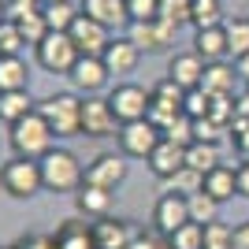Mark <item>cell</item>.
<instances>
[{
    "label": "cell",
    "instance_id": "obj_1",
    "mask_svg": "<svg viewBox=\"0 0 249 249\" xmlns=\"http://www.w3.org/2000/svg\"><path fill=\"white\" fill-rule=\"evenodd\" d=\"M41 164V182L49 194H78L86 182V167L82 160L63 145H52L49 153L37 160Z\"/></svg>",
    "mask_w": 249,
    "mask_h": 249
},
{
    "label": "cell",
    "instance_id": "obj_2",
    "mask_svg": "<svg viewBox=\"0 0 249 249\" xmlns=\"http://www.w3.org/2000/svg\"><path fill=\"white\" fill-rule=\"evenodd\" d=\"M37 112L56 138H82V97L74 89L49 93L45 101H37Z\"/></svg>",
    "mask_w": 249,
    "mask_h": 249
},
{
    "label": "cell",
    "instance_id": "obj_3",
    "mask_svg": "<svg viewBox=\"0 0 249 249\" xmlns=\"http://www.w3.org/2000/svg\"><path fill=\"white\" fill-rule=\"evenodd\" d=\"M8 145H11L15 156L41 160V156L56 145V134L49 130V123L41 119V112H30L26 119H19L15 126H8Z\"/></svg>",
    "mask_w": 249,
    "mask_h": 249
},
{
    "label": "cell",
    "instance_id": "obj_4",
    "mask_svg": "<svg viewBox=\"0 0 249 249\" xmlns=\"http://www.w3.org/2000/svg\"><path fill=\"white\" fill-rule=\"evenodd\" d=\"M0 190L8 194L11 201H30L45 190L41 182V164L37 160H26V156H11L0 164Z\"/></svg>",
    "mask_w": 249,
    "mask_h": 249
},
{
    "label": "cell",
    "instance_id": "obj_5",
    "mask_svg": "<svg viewBox=\"0 0 249 249\" xmlns=\"http://www.w3.org/2000/svg\"><path fill=\"white\" fill-rule=\"evenodd\" d=\"M78 56H82V52L74 49L71 34L49 30L41 45H34V60H37V67L49 71V74H71V67L78 63Z\"/></svg>",
    "mask_w": 249,
    "mask_h": 249
},
{
    "label": "cell",
    "instance_id": "obj_6",
    "mask_svg": "<svg viewBox=\"0 0 249 249\" xmlns=\"http://www.w3.org/2000/svg\"><path fill=\"white\" fill-rule=\"evenodd\" d=\"M108 104H112L119 126L123 123H138V119H149V104H153V93L138 82H115L108 89Z\"/></svg>",
    "mask_w": 249,
    "mask_h": 249
},
{
    "label": "cell",
    "instance_id": "obj_7",
    "mask_svg": "<svg viewBox=\"0 0 249 249\" xmlns=\"http://www.w3.org/2000/svg\"><path fill=\"white\" fill-rule=\"evenodd\" d=\"M115 142H119V153H123L126 160H149L153 149L164 142V134H160V126H153L149 119H138V123L119 126Z\"/></svg>",
    "mask_w": 249,
    "mask_h": 249
},
{
    "label": "cell",
    "instance_id": "obj_8",
    "mask_svg": "<svg viewBox=\"0 0 249 249\" xmlns=\"http://www.w3.org/2000/svg\"><path fill=\"white\" fill-rule=\"evenodd\" d=\"M115 134H119V119H115L108 97H82V138L104 142Z\"/></svg>",
    "mask_w": 249,
    "mask_h": 249
},
{
    "label": "cell",
    "instance_id": "obj_9",
    "mask_svg": "<svg viewBox=\"0 0 249 249\" xmlns=\"http://www.w3.org/2000/svg\"><path fill=\"white\" fill-rule=\"evenodd\" d=\"M67 82H71V89L78 97H101L108 89V82H112V74H108L101 56H78V63L67 74Z\"/></svg>",
    "mask_w": 249,
    "mask_h": 249
},
{
    "label": "cell",
    "instance_id": "obj_10",
    "mask_svg": "<svg viewBox=\"0 0 249 249\" xmlns=\"http://www.w3.org/2000/svg\"><path fill=\"white\" fill-rule=\"evenodd\" d=\"M126 175H130V164H126L123 153H101V156H93V160L86 164V182L108 190V194H115V190L123 186Z\"/></svg>",
    "mask_w": 249,
    "mask_h": 249
},
{
    "label": "cell",
    "instance_id": "obj_11",
    "mask_svg": "<svg viewBox=\"0 0 249 249\" xmlns=\"http://www.w3.org/2000/svg\"><path fill=\"white\" fill-rule=\"evenodd\" d=\"M186 223H194L190 219V201L182 197V194H175V190H167V194H160L153 205V227L164 234V238H171L178 227H186Z\"/></svg>",
    "mask_w": 249,
    "mask_h": 249
},
{
    "label": "cell",
    "instance_id": "obj_12",
    "mask_svg": "<svg viewBox=\"0 0 249 249\" xmlns=\"http://www.w3.org/2000/svg\"><path fill=\"white\" fill-rule=\"evenodd\" d=\"M126 37H130L142 52H167L175 45V37H178V26L175 22H164V19L130 22V26H126Z\"/></svg>",
    "mask_w": 249,
    "mask_h": 249
},
{
    "label": "cell",
    "instance_id": "obj_13",
    "mask_svg": "<svg viewBox=\"0 0 249 249\" xmlns=\"http://www.w3.org/2000/svg\"><path fill=\"white\" fill-rule=\"evenodd\" d=\"M101 60H104V67H108L112 78H126V74L138 71V63H142V49H138L130 37H112L108 49L101 52Z\"/></svg>",
    "mask_w": 249,
    "mask_h": 249
},
{
    "label": "cell",
    "instance_id": "obj_14",
    "mask_svg": "<svg viewBox=\"0 0 249 249\" xmlns=\"http://www.w3.org/2000/svg\"><path fill=\"white\" fill-rule=\"evenodd\" d=\"M67 34H71L74 49L82 52V56H101V52L108 49V41H112V30H108V26H101L97 19H89V15H78V19H74V26H71Z\"/></svg>",
    "mask_w": 249,
    "mask_h": 249
},
{
    "label": "cell",
    "instance_id": "obj_15",
    "mask_svg": "<svg viewBox=\"0 0 249 249\" xmlns=\"http://www.w3.org/2000/svg\"><path fill=\"white\" fill-rule=\"evenodd\" d=\"M205 67L208 63L201 60L194 49L171 52V56H167V78H171L175 86H182V89H197L201 78H205Z\"/></svg>",
    "mask_w": 249,
    "mask_h": 249
},
{
    "label": "cell",
    "instance_id": "obj_16",
    "mask_svg": "<svg viewBox=\"0 0 249 249\" xmlns=\"http://www.w3.org/2000/svg\"><path fill=\"white\" fill-rule=\"evenodd\" d=\"M145 164H149V171H153V175L160 178V182H171V178H175L178 171L186 167V149L164 138V142H160V145L153 149V156H149Z\"/></svg>",
    "mask_w": 249,
    "mask_h": 249
},
{
    "label": "cell",
    "instance_id": "obj_17",
    "mask_svg": "<svg viewBox=\"0 0 249 249\" xmlns=\"http://www.w3.org/2000/svg\"><path fill=\"white\" fill-rule=\"evenodd\" d=\"M238 67L231 60L223 63H208L205 67V78H201V89H205L208 97H234V89H238Z\"/></svg>",
    "mask_w": 249,
    "mask_h": 249
},
{
    "label": "cell",
    "instance_id": "obj_18",
    "mask_svg": "<svg viewBox=\"0 0 249 249\" xmlns=\"http://www.w3.org/2000/svg\"><path fill=\"white\" fill-rule=\"evenodd\" d=\"M78 8H82V15L97 19L101 26H108V30L130 26V19H126V0H78Z\"/></svg>",
    "mask_w": 249,
    "mask_h": 249
},
{
    "label": "cell",
    "instance_id": "obj_19",
    "mask_svg": "<svg viewBox=\"0 0 249 249\" xmlns=\"http://www.w3.org/2000/svg\"><path fill=\"white\" fill-rule=\"evenodd\" d=\"M194 52H197L205 63H223V60H231L227 30H223V26H212V30H197V34H194Z\"/></svg>",
    "mask_w": 249,
    "mask_h": 249
},
{
    "label": "cell",
    "instance_id": "obj_20",
    "mask_svg": "<svg viewBox=\"0 0 249 249\" xmlns=\"http://www.w3.org/2000/svg\"><path fill=\"white\" fill-rule=\"evenodd\" d=\"M208 194V197H216L219 205H227V201H234L238 197V171L231 164H219V167H212L205 175V186H201Z\"/></svg>",
    "mask_w": 249,
    "mask_h": 249
},
{
    "label": "cell",
    "instance_id": "obj_21",
    "mask_svg": "<svg viewBox=\"0 0 249 249\" xmlns=\"http://www.w3.org/2000/svg\"><path fill=\"white\" fill-rule=\"evenodd\" d=\"M74 208H78V216H86V219H108V212H112V194L101 190V186L82 182V190L74 194Z\"/></svg>",
    "mask_w": 249,
    "mask_h": 249
},
{
    "label": "cell",
    "instance_id": "obj_22",
    "mask_svg": "<svg viewBox=\"0 0 249 249\" xmlns=\"http://www.w3.org/2000/svg\"><path fill=\"white\" fill-rule=\"evenodd\" d=\"M130 238H134V231L126 227V219H101L93 227V246L97 249H126Z\"/></svg>",
    "mask_w": 249,
    "mask_h": 249
},
{
    "label": "cell",
    "instance_id": "obj_23",
    "mask_svg": "<svg viewBox=\"0 0 249 249\" xmlns=\"http://www.w3.org/2000/svg\"><path fill=\"white\" fill-rule=\"evenodd\" d=\"M30 89V67L22 56H0V93Z\"/></svg>",
    "mask_w": 249,
    "mask_h": 249
},
{
    "label": "cell",
    "instance_id": "obj_24",
    "mask_svg": "<svg viewBox=\"0 0 249 249\" xmlns=\"http://www.w3.org/2000/svg\"><path fill=\"white\" fill-rule=\"evenodd\" d=\"M30 112H37L30 89H15V93H0V123L15 126L19 119H26Z\"/></svg>",
    "mask_w": 249,
    "mask_h": 249
},
{
    "label": "cell",
    "instance_id": "obj_25",
    "mask_svg": "<svg viewBox=\"0 0 249 249\" xmlns=\"http://www.w3.org/2000/svg\"><path fill=\"white\" fill-rule=\"evenodd\" d=\"M41 15H45V22H49V30L67 34L74 26V19L82 15V8H78L74 0H56V4H41Z\"/></svg>",
    "mask_w": 249,
    "mask_h": 249
},
{
    "label": "cell",
    "instance_id": "obj_26",
    "mask_svg": "<svg viewBox=\"0 0 249 249\" xmlns=\"http://www.w3.org/2000/svg\"><path fill=\"white\" fill-rule=\"evenodd\" d=\"M223 164V153H219L216 142H194V145L186 149V167H194L197 175H208L212 167Z\"/></svg>",
    "mask_w": 249,
    "mask_h": 249
},
{
    "label": "cell",
    "instance_id": "obj_27",
    "mask_svg": "<svg viewBox=\"0 0 249 249\" xmlns=\"http://www.w3.org/2000/svg\"><path fill=\"white\" fill-rule=\"evenodd\" d=\"M223 22H227L223 0H194V11H190L194 30H212V26H223Z\"/></svg>",
    "mask_w": 249,
    "mask_h": 249
},
{
    "label": "cell",
    "instance_id": "obj_28",
    "mask_svg": "<svg viewBox=\"0 0 249 249\" xmlns=\"http://www.w3.org/2000/svg\"><path fill=\"white\" fill-rule=\"evenodd\" d=\"M190 219H194V223H201V227H208V223H216L219 219V201L216 197H208L205 190H197V194H190Z\"/></svg>",
    "mask_w": 249,
    "mask_h": 249
},
{
    "label": "cell",
    "instance_id": "obj_29",
    "mask_svg": "<svg viewBox=\"0 0 249 249\" xmlns=\"http://www.w3.org/2000/svg\"><path fill=\"white\" fill-rule=\"evenodd\" d=\"M223 30H227L231 56H234V60L249 56V19H246V15H234V19H227V22H223Z\"/></svg>",
    "mask_w": 249,
    "mask_h": 249
},
{
    "label": "cell",
    "instance_id": "obj_30",
    "mask_svg": "<svg viewBox=\"0 0 249 249\" xmlns=\"http://www.w3.org/2000/svg\"><path fill=\"white\" fill-rule=\"evenodd\" d=\"M11 22L19 26V34H22L26 45H41L45 34H49V22H45L41 11H26V15H19V19H11Z\"/></svg>",
    "mask_w": 249,
    "mask_h": 249
},
{
    "label": "cell",
    "instance_id": "obj_31",
    "mask_svg": "<svg viewBox=\"0 0 249 249\" xmlns=\"http://www.w3.org/2000/svg\"><path fill=\"white\" fill-rule=\"evenodd\" d=\"M89 246H93V231L78 227L74 219L56 234V249H89Z\"/></svg>",
    "mask_w": 249,
    "mask_h": 249
},
{
    "label": "cell",
    "instance_id": "obj_32",
    "mask_svg": "<svg viewBox=\"0 0 249 249\" xmlns=\"http://www.w3.org/2000/svg\"><path fill=\"white\" fill-rule=\"evenodd\" d=\"M167 249H205V227H201V223L178 227L175 234L167 238Z\"/></svg>",
    "mask_w": 249,
    "mask_h": 249
},
{
    "label": "cell",
    "instance_id": "obj_33",
    "mask_svg": "<svg viewBox=\"0 0 249 249\" xmlns=\"http://www.w3.org/2000/svg\"><path fill=\"white\" fill-rule=\"evenodd\" d=\"M205 249H234V227L216 219L205 227Z\"/></svg>",
    "mask_w": 249,
    "mask_h": 249
},
{
    "label": "cell",
    "instance_id": "obj_34",
    "mask_svg": "<svg viewBox=\"0 0 249 249\" xmlns=\"http://www.w3.org/2000/svg\"><path fill=\"white\" fill-rule=\"evenodd\" d=\"M208 108H212V97L205 93V89H186V97H182V115H190V119H205Z\"/></svg>",
    "mask_w": 249,
    "mask_h": 249
},
{
    "label": "cell",
    "instance_id": "obj_35",
    "mask_svg": "<svg viewBox=\"0 0 249 249\" xmlns=\"http://www.w3.org/2000/svg\"><path fill=\"white\" fill-rule=\"evenodd\" d=\"M164 138H167V142H175V145H182V149H190L194 142H197V134H194V119H190V115H178L175 123L164 130Z\"/></svg>",
    "mask_w": 249,
    "mask_h": 249
},
{
    "label": "cell",
    "instance_id": "obj_36",
    "mask_svg": "<svg viewBox=\"0 0 249 249\" xmlns=\"http://www.w3.org/2000/svg\"><path fill=\"white\" fill-rule=\"evenodd\" d=\"M190 11H194V0H160V19L175 22V26H186Z\"/></svg>",
    "mask_w": 249,
    "mask_h": 249
},
{
    "label": "cell",
    "instance_id": "obj_37",
    "mask_svg": "<svg viewBox=\"0 0 249 249\" xmlns=\"http://www.w3.org/2000/svg\"><path fill=\"white\" fill-rule=\"evenodd\" d=\"M126 19H130V22L160 19V0H126Z\"/></svg>",
    "mask_w": 249,
    "mask_h": 249
},
{
    "label": "cell",
    "instance_id": "obj_38",
    "mask_svg": "<svg viewBox=\"0 0 249 249\" xmlns=\"http://www.w3.org/2000/svg\"><path fill=\"white\" fill-rule=\"evenodd\" d=\"M22 34H19V26L11 19H4L0 22V56H19V49H22Z\"/></svg>",
    "mask_w": 249,
    "mask_h": 249
},
{
    "label": "cell",
    "instance_id": "obj_39",
    "mask_svg": "<svg viewBox=\"0 0 249 249\" xmlns=\"http://www.w3.org/2000/svg\"><path fill=\"white\" fill-rule=\"evenodd\" d=\"M205 186V175H197L194 167H182L175 178H171V190L175 194H182V197H190V194H197V190Z\"/></svg>",
    "mask_w": 249,
    "mask_h": 249
},
{
    "label": "cell",
    "instance_id": "obj_40",
    "mask_svg": "<svg viewBox=\"0 0 249 249\" xmlns=\"http://www.w3.org/2000/svg\"><path fill=\"white\" fill-rule=\"evenodd\" d=\"M194 134H197V142H223V134H231V126H223V123H216V119H194Z\"/></svg>",
    "mask_w": 249,
    "mask_h": 249
},
{
    "label": "cell",
    "instance_id": "obj_41",
    "mask_svg": "<svg viewBox=\"0 0 249 249\" xmlns=\"http://www.w3.org/2000/svg\"><path fill=\"white\" fill-rule=\"evenodd\" d=\"M45 0H8V8H4V19H19L26 11H41Z\"/></svg>",
    "mask_w": 249,
    "mask_h": 249
},
{
    "label": "cell",
    "instance_id": "obj_42",
    "mask_svg": "<svg viewBox=\"0 0 249 249\" xmlns=\"http://www.w3.org/2000/svg\"><path fill=\"white\" fill-rule=\"evenodd\" d=\"M19 249H56V238H49V234H26L19 242Z\"/></svg>",
    "mask_w": 249,
    "mask_h": 249
},
{
    "label": "cell",
    "instance_id": "obj_43",
    "mask_svg": "<svg viewBox=\"0 0 249 249\" xmlns=\"http://www.w3.org/2000/svg\"><path fill=\"white\" fill-rule=\"evenodd\" d=\"M238 171V197H249V156H242V164H234Z\"/></svg>",
    "mask_w": 249,
    "mask_h": 249
},
{
    "label": "cell",
    "instance_id": "obj_44",
    "mask_svg": "<svg viewBox=\"0 0 249 249\" xmlns=\"http://www.w3.org/2000/svg\"><path fill=\"white\" fill-rule=\"evenodd\" d=\"M234 249H249V219L234 223Z\"/></svg>",
    "mask_w": 249,
    "mask_h": 249
},
{
    "label": "cell",
    "instance_id": "obj_45",
    "mask_svg": "<svg viewBox=\"0 0 249 249\" xmlns=\"http://www.w3.org/2000/svg\"><path fill=\"white\" fill-rule=\"evenodd\" d=\"M234 67H238V78L249 86V56H242V60H234Z\"/></svg>",
    "mask_w": 249,
    "mask_h": 249
},
{
    "label": "cell",
    "instance_id": "obj_46",
    "mask_svg": "<svg viewBox=\"0 0 249 249\" xmlns=\"http://www.w3.org/2000/svg\"><path fill=\"white\" fill-rule=\"evenodd\" d=\"M4 8H8V0H0V19H4Z\"/></svg>",
    "mask_w": 249,
    "mask_h": 249
},
{
    "label": "cell",
    "instance_id": "obj_47",
    "mask_svg": "<svg viewBox=\"0 0 249 249\" xmlns=\"http://www.w3.org/2000/svg\"><path fill=\"white\" fill-rule=\"evenodd\" d=\"M242 15H246V19H249V4H246V11H242Z\"/></svg>",
    "mask_w": 249,
    "mask_h": 249
},
{
    "label": "cell",
    "instance_id": "obj_48",
    "mask_svg": "<svg viewBox=\"0 0 249 249\" xmlns=\"http://www.w3.org/2000/svg\"><path fill=\"white\" fill-rule=\"evenodd\" d=\"M0 249H19V246H0Z\"/></svg>",
    "mask_w": 249,
    "mask_h": 249
},
{
    "label": "cell",
    "instance_id": "obj_49",
    "mask_svg": "<svg viewBox=\"0 0 249 249\" xmlns=\"http://www.w3.org/2000/svg\"><path fill=\"white\" fill-rule=\"evenodd\" d=\"M0 153H4V142H0Z\"/></svg>",
    "mask_w": 249,
    "mask_h": 249
},
{
    "label": "cell",
    "instance_id": "obj_50",
    "mask_svg": "<svg viewBox=\"0 0 249 249\" xmlns=\"http://www.w3.org/2000/svg\"><path fill=\"white\" fill-rule=\"evenodd\" d=\"M45 4H56V0H45Z\"/></svg>",
    "mask_w": 249,
    "mask_h": 249
},
{
    "label": "cell",
    "instance_id": "obj_51",
    "mask_svg": "<svg viewBox=\"0 0 249 249\" xmlns=\"http://www.w3.org/2000/svg\"><path fill=\"white\" fill-rule=\"evenodd\" d=\"M246 89H249V86H246Z\"/></svg>",
    "mask_w": 249,
    "mask_h": 249
}]
</instances>
